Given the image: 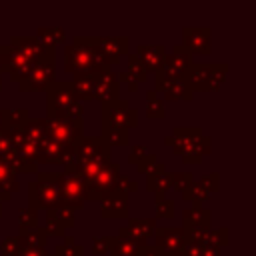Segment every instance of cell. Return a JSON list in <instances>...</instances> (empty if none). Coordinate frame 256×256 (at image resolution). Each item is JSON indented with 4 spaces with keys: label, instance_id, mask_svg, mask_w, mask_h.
Returning <instances> with one entry per match:
<instances>
[{
    "label": "cell",
    "instance_id": "obj_1",
    "mask_svg": "<svg viewBox=\"0 0 256 256\" xmlns=\"http://www.w3.org/2000/svg\"><path fill=\"white\" fill-rule=\"evenodd\" d=\"M110 62L94 44V36H74L64 48V70L74 74H96L108 70Z\"/></svg>",
    "mask_w": 256,
    "mask_h": 256
},
{
    "label": "cell",
    "instance_id": "obj_2",
    "mask_svg": "<svg viewBox=\"0 0 256 256\" xmlns=\"http://www.w3.org/2000/svg\"><path fill=\"white\" fill-rule=\"evenodd\" d=\"M164 144L172 146L186 164H200L202 156L210 154V136H204L200 128H174L172 134L164 136Z\"/></svg>",
    "mask_w": 256,
    "mask_h": 256
},
{
    "label": "cell",
    "instance_id": "obj_3",
    "mask_svg": "<svg viewBox=\"0 0 256 256\" xmlns=\"http://www.w3.org/2000/svg\"><path fill=\"white\" fill-rule=\"evenodd\" d=\"M82 102H78L70 82L54 80L46 88V118H82Z\"/></svg>",
    "mask_w": 256,
    "mask_h": 256
},
{
    "label": "cell",
    "instance_id": "obj_4",
    "mask_svg": "<svg viewBox=\"0 0 256 256\" xmlns=\"http://www.w3.org/2000/svg\"><path fill=\"white\" fill-rule=\"evenodd\" d=\"M58 174L60 172H36V180L28 184V208L40 210L58 208Z\"/></svg>",
    "mask_w": 256,
    "mask_h": 256
},
{
    "label": "cell",
    "instance_id": "obj_5",
    "mask_svg": "<svg viewBox=\"0 0 256 256\" xmlns=\"http://www.w3.org/2000/svg\"><path fill=\"white\" fill-rule=\"evenodd\" d=\"M226 74H228L226 62H212V64L194 62L184 78L192 92H208V90H218L226 80Z\"/></svg>",
    "mask_w": 256,
    "mask_h": 256
},
{
    "label": "cell",
    "instance_id": "obj_6",
    "mask_svg": "<svg viewBox=\"0 0 256 256\" xmlns=\"http://www.w3.org/2000/svg\"><path fill=\"white\" fill-rule=\"evenodd\" d=\"M56 80V50L50 48L44 56H40L30 68L28 76L18 82L22 92H46V88Z\"/></svg>",
    "mask_w": 256,
    "mask_h": 256
},
{
    "label": "cell",
    "instance_id": "obj_7",
    "mask_svg": "<svg viewBox=\"0 0 256 256\" xmlns=\"http://www.w3.org/2000/svg\"><path fill=\"white\" fill-rule=\"evenodd\" d=\"M46 138L60 146H76L84 136L82 118H44Z\"/></svg>",
    "mask_w": 256,
    "mask_h": 256
},
{
    "label": "cell",
    "instance_id": "obj_8",
    "mask_svg": "<svg viewBox=\"0 0 256 256\" xmlns=\"http://www.w3.org/2000/svg\"><path fill=\"white\" fill-rule=\"evenodd\" d=\"M212 214L204 206H192L182 212V230L186 236V244H200L206 232L210 230Z\"/></svg>",
    "mask_w": 256,
    "mask_h": 256
},
{
    "label": "cell",
    "instance_id": "obj_9",
    "mask_svg": "<svg viewBox=\"0 0 256 256\" xmlns=\"http://www.w3.org/2000/svg\"><path fill=\"white\" fill-rule=\"evenodd\" d=\"M56 186H58V208H70V210L84 208L86 186L78 176L60 172Z\"/></svg>",
    "mask_w": 256,
    "mask_h": 256
},
{
    "label": "cell",
    "instance_id": "obj_10",
    "mask_svg": "<svg viewBox=\"0 0 256 256\" xmlns=\"http://www.w3.org/2000/svg\"><path fill=\"white\" fill-rule=\"evenodd\" d=\"M36 60L28 58L10 44H0V74L6 72L12 82H22Z\"/></svg>",
    "mask_w": 256,
    "mask_h": 256
},
{
    "label": "cell",
    "instance_id": "obj_11",
    "mask_svg": "<svg viewBox=\"0 0 256 256\" xmlns=\"http://www.w3.org/2000/svg\"><path fill=\"white\" fill-rule=\"evenodd\" d=\"M138 124V112L122 98L102 104V126L130 130Z\"/></svg>",
    "mask_w": 256,
    "mask_h": 256
},
{
    "label": "cell",
    "instance_id": "obj_12",
    "mask_svg": "<svg viewBox=\"0 0 256 256\" xmlns=\"http://www.w3.org/2000/svg\"><path fill=\"white\" fill-rule=\"evenodd\" d=\"M120 176V164L118 162H108L96 176L84 182L86 186V200H102L106 194L114 190V184Z\"/></svg>",
    "mask_w": 256,
    "mask_h": 256
},
{
    "label": "cell",
    "instance_id": "obj_13",
    "mask_svg": "<svg viewBox=\"0 0 256 256\" xmlns=\"http://www.w3.org/2000/svg\"><path fill=\"white\" fill-rule=\"evenodd\" d=\"M154 90L166 100H192L194 96L184 76H168L162 72H154Z\"/></svg>",
    "mask_w": 256,
    "mask_h": 256
},
{
    "label": "cell",
    "instance_id": "obj_14",
    "mask_svg": "<svg viewBox=\"0 0 256 256\" xmlns=\"http://www.w3.org/2000/svg\"><path fill=\"white\" fill-rule=\"evenodd\" d=\"M76 162H110V146L100 136H82L74 146Z\"/></svg>",
    "mask_w": 256,
    "mask_h": 256
},
{
    "label": "cell",
    "instance_id": "obj_15",
    "mask_svg": "<svg viewBox=\"0 0 256 256\" xmlns=\"http://www.w3.org/2000/svg\"><path fill=\"white\" fill-rule=\"evenodd\" d=\"M220 184V174L218 172H210L200 176L198 180H194L184 192H182V200L192 202V206H202V202H206Z\"/></svg>",
    "mask_w": 256,
    "mask_h": 256
},
{
    "label": "cell",
    "instance_id": "obj_16",
    "mask_svg": "<svg viewBox=\"0 0 256 256\" xmlns=\"http://www.w3.org/2000/svg\"><path fill=\"white\" fill-rule=\"evenodd\" d=\"M154 246L162 252V254H170V256H180L184 246H186V236L182 226L172 228V226H160L154 232Z\"/></svg>",
    "mask_w": 256,
    "mask_h": 256
},
{
    "label": "cell",
    "instance_id": "obj_17",
    "mask_svg": "<svg viewBox=\"0 0 256 256\" xmlns=\"http://www.w3.org/2000/svg\"><path fill=\"white\" fill-rule=\"evenodd\" d=\"M76 160V150L74 146H60L50 138H44L38 144L36 150V164L46 162V164H70Z\"/></svg>",
    "mask_w": 256,
    "mask_h": 256
},
{
    "label": "cell",
    "instance_id": "obj_18",
    "mask_svg": "<svg viewBox=\"0 0 256 256\" xmlns=\"http://www.w3.org/2000/svg\"><path fill=\"white\" fill-rule=\"evenodd\" d=\"M192 56L194 54H210L212 50V30L206 26H184L182 28V44Z\"/></svg>",
    "mask_w": 256,
    "mask_h": 256
},
{
    "label": "cell",
    "instance_id": "obj_19",
    "mask_svg": "<svg viewBox=\"0 0 256 256\" xmlns=\"http://www.w3.org/2000/svg\"><path fill=\"white\" fill-rule=\"evenodd\" d=\"M158 224L156 218H130L126 226H120L118 238H128L140 244H148V240L154 238Z\"/></svg>",
    "mask_w": 256,
    "mask_h": 256
},
{
    "label": "cell",
    "instance_id": "obj_20",
    "mask_svg": "<svg viewBox=\"0 0 256 256\" xmlns=\"http://www.w3.org/2000/svg\"><path fill=\"white\" fill-rule=\"evenodd\" d=\"M92 80H94V98L96 100H100L102 104L118 100V96H120V82H118L116 72H112V68L92 74Z\"/></svg>",
    "mask_w": 256,
    "mask_h": 256
},
{
    "label": "cell",
    "instance_id": "obj_21",
    "mask_svg": "<svg viewBox=\"0 0 256 256\" xmlns=\"http://www.w3.org/2000/svg\"><path fill=\"white\" fill-rule=\"evenodd\" d=\"M192 64H194L192 54H190L184 46H180V44L176 46V44H174L172 52H170V54L166 52L164 62H162V68H160L158 72L168 74V76H186V72L190 70Z\"/></svg>",
    "mask_w": 256,
    "mask_h": 256
},
{
    "label": "cell",
    "instance_id": "obj_22",
    "mask_svg": "<svg viewBox=\"0 0 256 256\" xmlns=\"http://www.w3.org/2000/svg\"><path fill=\"white\" fill-rule=\"evenodd\" d=\"M128 214H130V198H128V194L112 190L110 194H106L100 200V216L102 218H106V220L128 218Z\"/></svg>",
    "mask_w": 256,
    "mask_h": 256
},
{
    "label": "cell",
    "instance_id": "obj_23",
    "mask_svg": "<svg viewBox=\"0 0 256 256\" xmlns=\"http://www.w3.org/2000/svg\"><path fill=\"white\" fill-rule=\"evenodd\" d=\"M172 174L174 172H168L166 170V164L164 162H158L148 174H146V190L154 192V198L156 202L166 198V190L172 188Z\"/></svg>",
    "mask_w": 256,
    "mask_h": 256
},
{
    "label": "cell",
    "instance_id": "obj_24",
    "mask_svg": "<svg viewBox=\"0 0 256 256\" xmlns=\"http://www.w3.org/2000/svg\"><path fill=\"white\" fill-rule=\"evenodd\" d=\"M94 44L110 64H116L120 56L128 52L130 40L126 36H94Z\"/></svg>",
    "mask_w": 256,
    "mask_h": 256
},
{
    "label": "cell",
    "instance_id": "obj_25",
    "mask_svg": "<svg viewBox=\"0 0 256 256\" xmlns=\"http://www.w3.org/2000/svg\"><path fill=\"white\" fill-rule=\"evenodd\" d=\"M134 54L140 58V62H142L146 72H158L162 68V62H164V56H166V48L162 44H140Z\"/></svg>",
    "mask_w": 256,
    "mask_h": 256
},
{
    "label": "cell",
    "instance_id": "obj_26",
    "mask_svg": "<svg viewBox=\"0 0 256 256\" xmlns=\"http://www.w3.org/2000/svg\"><path fill=\"white\" fill-rule=\"evenodd\" d=\"M10 46L20 50L22 54H26L32 60H38L40 56H44L50 50V46H44L36 36H12L10 38Z\"/></svg>",
    "mask_w": 256,
    "mask_h": 256
},
{
    "label": "cell",
    "instance_id": "obj_27",
    "mask_svg": "<svg viewBox=\"0 0 256 256\" xmlns=\"http://www.w3.org/2000/svg\"><path fill=\"white\" fill-rule=\"evenodd\" d=\"M20 188V182L16 178V172L12 170L10 162L0 160V200H10L12 192Z\"/></svg>",
    "mask_w": 256,
    "mask_h": 256
},
{
    "label": "cell",
    "instance_id": "obj_28",
    "mask_svg": "<svg viewBox=\"0 0 256 256\" xmlns=\"http://www.w3.org/2000/svg\"><path fill=\"white\" fill-rule=\"evenodd\" d=\"M70 84H72V90H74L78 102L94 100V80H92V74H74Z\"/></svg>",
    "mask_w": 256,
    "mask_h": 256
},
{
    "label": "cell",
    "instance_id": "obj_29",
    "mask_svg": "<svg viewBox=\"0 0 256 256\" xmlns=\"http://www.w3.org/2000/svg\"><path fill=\"white\" fill-rule=\"evenodd\" d=\"M2 118H4V128L8 132H18L30 120V112L28 108H10V110H2Z\"/></svg>",
    "mask_w": 256,
    "mask_h": 256
},
{
    "label": "cell",
    "instance_id": "obj_30",
    "mask_svg": "<svg viewBox=\"0 0 256 256\" xmlns=\"http://www.w3.org/2000/svg\"><path fill=\"white\" fill-rule=\"evenodd\" d=\"M146 244H140V242H134V240H128V238L114 236L110 254L112 256H142V248Z\"/></svg>",
    "mask_w": 256,
    "mask_h": 256
},
{
    "label": "cell",
    "instance_id": "obj_31",
    "mask_svg": "<svg viewBox=\"0 0 256 256\" xmlns=\"http://www.w3.org/2000/svg\"><path fill=\"white\" fill-rule=\"evenodd\" d=\"M16 236H18V240H20V244H22L24 248H44L46 238H48L44 226H36V228H30V230H22V232H18Z\"/></svg>",
    "mask_w": 256,
    "mask_h": 256
},
{
    "label": "cell",
    "instance_id": "obj_32",
    "mask_svg": "<svg viewBox=\"0 0 256 256\" xmlns=\"http://www.w3.org/2000/svg\"><path fill=\"white\" fill-rule=\"evenodd\" d=\"M36 38H38L44 46L54 48V46H58V44H62V42L66 40V32H64V28H60V26H40V28L36 30Z\"/></svg>",
    "mask_w": 256,
    "mask_h": 256
},
{
    "label": "cell",
    "instance_id": "obj_33",
    "mask_svg": "<svg viewBox=\"0 0 256 256\" xmlns=\"http://www.w3.org/2000/svg\"><path fill=\"white\" fill-rule=\"evenodd\" d=\"M22 136L26 140H30L32 144H40L46 138V130H44V118H30L24 126H22Z\"/></svg>",
    "mask_w": 256,
    "mask_h": 256
},
{
    "label": "cell",
    "instance_id": "obj_34",
    "mask_svg": "<svg viewBox=\"0 0 256 256\" xmlns=\"http://www.w3.org/2000/svg\"><path fill=\"white\" fill-rule=\"evenodd\" d=\"M100 138L112 148V146H126L130 144V130L122 128H112V126H102Z\"/></svg>",
    "mask_w": 256,
    "mask_h": 256
},
{
    "label": "cell",
    "instance_id": "obj_35",
    "mask_svg": "<svg viewBox=\"0 0 256 256\" xmlns=\"http://www.w3.org/2000/svg\"><path fill=\"white\" fill-rule=\"evenodd\" d=\"M146 116L152 118V120H160L166 116V110H164V102L160 100L158 92L154 88L146 90Z\"/></svg>",
    "mask_w": 256,
    "mask_h": 256
},
{
    "label": "cell",
    "instance_id": "obj_36",
    "mask_svg": "<svg viewBox=\"0 0 256 256\" xmlns=\"http://www.w3.org/2000/svg\"><path fill=\"white\" fill-rule=\"evenodd\" d=\"M48 256H84V246L78 244L72 236H66L64 242L58 244V246L54 248V252L48 254Z\"/></svg>",
    "mask_w": 256,
    "mask_h": 256
},
{
    "label": "cell",
    "instance_id": "obj_37",
    "mask_svg": "<svg viewBox=\"0 0 256 256\" xmlns=\"http://www.w3.org/2000/svg\"><path fill=\"white\" fill-rule=\"evenodd\" d=\"M200 244L220 250V246H226V244H228V228H218V230H212V228H210V230L206 232V236L202 238Z\"/></svg>",
    "mask_w": 256,
    "mask_h": 256
},
{
    "label": "cell",
    "instance_id": "obj_38",
    "mask_svg": "<svg viewBox=\"0 0 256 256\" xmlns=\"http://www.w3.org/2000/svg\"><path fill=\"white\" fill-rule=\"evenodd\" d=\"M128 76L136 82V84H140V82H146V78H148V72L144 70V66H142V62H140V58L136 56V54H130L128 56Z\"/></svg>",
    "mask_w": 256,
    "mask_h": 256
},
{
    "label": "cell",
    "instance_id": "obj_39",
    "mask_svg": "<svg viewBox=\"0 0 256 256\" xmlns=\"http://www.w3.org/2000/svg\"><path fill=\"white\" fill-rule=\"evenodd\" d=\"M14 156H16V150H14L10 132L4 128V130H0V160L2 162H12Z\"/></svg>",
    "mask_w": 256,
    "mask_h": 256
},
{
    "label": "cell",
    "instance_id": "obj_40",
    "mask_svg": "<svg viewBox=\"0 0 256 256\" xmlns=\"http://www.w3.org/2000/svg\"><path fill=\"white\" fill-rule=\"evenodd\" d=\"M38 226V212L32 210V208H20L18 210V228L20 232L22 230H30V228H36Z\"/></svg>",
    "mask_w": 256,
    "mask_h": 256
},
{
    "label": "cell",
    "instance_id": "obj_41",
    "mask_svg": "<svg viewBox=\"0 0 256 256\" xmlns=\"http://www.w3.org/2000/svg\"><path fill=\"white\" fill-rule=\"evenodd\" d=\"M12 170L16 174H32V172H38V164L36 160H30V158H22V156H14V160L10 162Z\"/></svg>",
    "mask_w": 256,
    "mask_h": 256
},
{
    "label": "cell",
    "instance_id": "obj_42",
    "mask_svg": "<svg viewBox=\"0 0 256 256\" xmlns=\"http://www.w3.org/2000/svg\"><path fill=\"white\" fill-rule=\"evenodd\" d=\"M46 214L52 216L64 228H72L74 226V210H70V208H54V210H48Z\"/></svg>",
    "mask_w": 256,
    "mask_h": 256
},
{
    "label": "cell",
    "instance_id": "obj_43",
    "mask_svg": "<svg viewBox=\"0 0 256 256\" xmlns=\"http://www.w3.org/2000/svg\"><path fill=\"white\" fill-rule=\"evenodd\" d=\"M192 182H194L192 172H174L172 174V188H176L178 192H184Z\"/></svg>",
    "mask_w": 256,
    "mask_h": 256
},
{
    "label": "cell",
    "instance_id": "obj_44",
    "mask_svg": "<svg viewBox=\"0 0 256 256\" xmlns=\"http://www.w3.org/2000/svg\"><path fill=\"white\" fill-rule=\"evenodd\" d=\"M174 216V200L162 198L156 202V218L160 220H170Z\"/></svg>",
    "mask_w": 256,
    "mask_h": 256
},
{
    "label": "cell",
    "instance_id": "obj_45",
    "mask_svg": "<svg viewBox=\"0 0 256 256\" xmlns=\"http://www.w3.org/2000/svg\"><path fill=\"white\" fill-rule=\"evenodd\" d=\"M112 240H114V236H100V238H94V242H92V254H94V256L108 254L110 248H112Z\"/></svg>",
    "mask_w": 256,
    "mask_h": 256
},
{
    "label": "cell",
    "instance_id": "obj_46",
    "mask_svg": "<svg viewBox=\"0 0 256 256\" xmlns=\"http://www.w3.org/2000/svg\"><path fill=\"white\" fill-rule=\"evenodd\" d=\"M114 190H116V192H122V194L136 192V190H138V182L132 180V178H128V176H124V174H120L118 180H116V184H114Z\"/></svg>",
    "mask_w": 256,
    "mask_h": 256
},
{
    "label": "cell",
    "instance_id": "obj_47",
    "mask_svg": "<svg viewBox=\"0 0 256 256\" xmlns=\"http://www.w3.org/2000/svg\"><path fill=\"white\" fill-rule=\"evenodd\" d=\"M156 164H158L156 154L148 152V154H146V156H144V158H142V160L136 164V168H138V172H140V174H144V176H146V174H148V172H150V170H152Z\"/></svg>",
    "mask_w": 256,
    "mask_h": 256
},
{
    "label": "cell",
    "instance_id": "obj_48",
    "mask_svg": "<svg viewBox=\"0 0 256 256\" xmlns=\"http://www.w3.org/2000/svg\"><path fill=\"white\" fill-rule=\"evenodd\" d=\"M150 150L146 148V144H134L132 148H130V154H128V162L130 164H138L146 154H148Z\"/></svg>",
    "mask_w": 256,
    "mask_h": 256
},
{
    "label": "cell",
    "instance_id": "obj_49",
    "mask_svg": "<svg viewBox=\"0 0 256 256\" xmlns=\"http://www.w3.org/2000/svg\"><path fill=\"white\" fill-rule=\"evenodd\" d=\"M44 230H46L48 236H64V230H66V228H64L62 224H58L52 216L46 214V226H44Z\"/></svg>",
    "mask_w": 256,
    "mask_h": 256
},
{
    "label": "cell",
    "instance_id": "obj_50",
    "mask_svg": "<svg viewBox=\"0 0 256 256\" xmlns=\"http://www.w3.org/2000/svg\"><path fill=\"white\" fill-rule=\"evenodd\" d=\"M116 76H118V82L122 80V82H126V84H128V90H130V92H136V90H138V84L128 76V72H126V70H124V72H118Z\"/></svg>",
    "mask_w": 256,
    "mask_h": 256
},
{
    "label": "cell",
    "instance_id": "obj_51",
    "mask_svg": "<svg viewBox=\"0 0 256 256\" xmlns=\"http://www.w3.org/2000/svg\"><path fill=\"white\" fill-rule=\"evenodd\" d=\"M18 256H48V252L44 248H24L22 246V250H20Z\"/></svg>",
    "mask_w": 256,
    "mask_h": 256
},
{
    "label": "cell",
    "instance_id": "obj_52",
    "mask_svg": "<svg viewBox=\"0 0 256 256\" xmlns=\"http://www.w3.org/2000/svg\"><path fill=\"white\" fill-rule=\"evenodd\" d=\"M142 256H164L154 244H146L144 248H142Z\"/></svg>",
    "mask_w": 256,
    "mask_h": 256
},
{
    "label": "cell",
    "instance_id": "obj_53",
    "mask_svg": "<svg viewBox=\"0 0 256 256\" xmlns=\"http://www.w3.org/2000/svg\"><path fill=\"white\" fill-rule=\"evenodd\" d=\"M202 256H220V250H218V248H210V246H204V250H202Z\"/></svg>",
    "mask_w": 256,
    "mask_h": 256
},
{
    "label": "cell",
    "instance_id": "obj_54",
    "mask_svg": "<svg viewBox=\"0 0 256 256\" xmlns=\"http://www.w3.org/2000/svg\"><path fill=\"white\" fill-rule=\"evenodd\" d=\"M0 130H4V118H2V110H0Z\"/></svg>",
    "mask_w": 256,
    "mask_h": 256
},
{
    "label": "cell",
    "instance_id": "obj_55",
    "mask_svg": "<svg viewBox=\"0 0 256 256\" xmlns=\"http://www.w3.org/2000/svg\"><path fill=\"white\" fill-rule=\"evenodd\" d=\"M0 90H2V74H0Z\"/></svg>",
    "mask_w": 256,
    "mask_h": 256
},
{
    "label": "cell",
    "instance_id": "obj_56",
    "mask_svg": "<svg viewBox=\"0 0 256 256\" xmlns=\"http://www.w3.org/2000/svg\"><path fill=\"white\" fill-rule=\"evenodd\" d=\"M0 216H2V200H0Z\"/></svg>",
    "mask_w": 256,
    "mask_h": 256
},
{
    "label": "cell",
    "instance_id": "obj_57",
    "mask_svg": "<svg viewBox=\"0 0 256 256\" xmlns=\"http://www.w3.org/2000/svg\"><path fill=\"white\" fill-rule=\"evenodd\" d=\"M164 256H170V254H164ZM180 256H182V254H180Z\"/></svg>",
    "mask_w": 256,
    "mask_h": 256
}]
</instances>
